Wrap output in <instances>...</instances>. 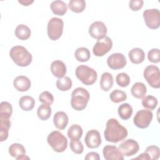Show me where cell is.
<instances>
[{
	"mask_svg": "<svg viewBox=\"0 0 160 160\" xmlns=\"http://www.w3.org/2000/svg\"><path fill=\"white\" fill-rule=\"evenodd\" d=\"M127 129L122 126L117 119L111 118L106 122L104 131L105 139L108 142L116 143L124 139L128 136Z\"/></svg>",
	"mask_w": 160,
	"mask_h": 160,
	"instance_id": "cell-1",
	"label": "cell"
},
{
	"mask_svg": "<svg viewBox=\"0 0 160 160\" xmlns=\"http://www.w3.org/2000/svg\"><path fill=\"white\" fill-rule=\"evenodd\" d=\"M12 112L11 104L3 101L0 104V141L2 142L8 138L9 129L11 126L10 118Z\"/></svg>",
	"mask_w": 160,
	"mask_h": 160,
	"instance_id": "cell-2",
	"label": "cell"
},
{
	"mask_svg": "<svg viewBox=\"0 0 160 160\" xmlns=\"http://www.w3.org/2000/svg\"><path fill=\"white\" fill-rule=\"evenodd\" d=\"M9 56L13 62L20 67L29 66L32 60L31 54L22 46H15L9 51Z\"/></svg>",
	"mask_w": 160,
	"mask_h": 160,
	"instance_id": "cell-3",
	"label": "cell"
},
{
	"mask_svg": "<svg viewBox=\"0 0 160 160\" xmlns=\"http://www.w3.org/2000/svg\"><path fill=\"white\" fill-rule=\"evenodd\" d=\"M89 92L83 88H77L73 90L71 93V105L72 108L76 111H82L84 109L89 100Z\"/></svg>",
	"mask_w": 160,
	"mask_h": 160,
	"instance_id": "cell-4",
	"label": "cell"
},
{
	"mask_svg": "<svg viewBox=\"0 0 160 160\" xmlns=\"http://www.w3.org/2000/svg\"><path fill=\"white\" fill-rule=\"evenodd\" d=\"M77 78L84 84L90 86L93 84L97 80L98 74L96 71L86 65L78 66L75 71Z\"/></svg>",
	"mask_w": 160,
	"mask_h": 160,
	"instance_id": "cell-5",
	"label": "cell"
},
{
	"mask_svg": "<svg viewBox=\"0 0 160 160\" xmlns=\"http://www.w3.org/2000/svg\"><path fill=\"white\" fill-rule=\"evenodd\" d=\"M47 142L57 152L64 151L68 147L67 138L59 131H54L49 133L47 138Z\"/></svg>",
	"mask_w": 160,
	"mask_h": 160,
	"instance_id": "cell-6",
	"label": "cell"
},
{
	"mask_svg": "<svg viewBox=\"0 0 160 160\" xmlns=\"http://www.w3.org/2000/svg\"><path fill=\"white\" fill-rule=\"evenodd\" d=\"M64 22L59 18H51L47 26V32L49 38L52 41L58 40L62 35L63 32Z\"/></svg>",
	"mask_w": 160,
	"mask_h": 160,
	"instance_id": "cell-7",
	"label": "cell"
},
{
	"mask_svg": "<svg viewBox=\"0 0 160 160\" xmlns=\"http://www.w3.org/2000/svg\"><path fill=\"white\" fill-rule=\"evenodd\" d=\"M144 78L148 83L153 88H160V73L159 68L155 65L147 66L143 72Z\"/></svg>",
	"mask_w": 160,
	"mask_h": 160,
	"instance_id": "cell-8",
	"label": "cell"
},
{
	"mask_svg": "<svg viewBox=\"0 0 160 160\" xmlns=\"http://www.w3.org/2000/svg\"><path fill=\"white\" fill-rule=\"evenodd\" d=\"M152 117V112L150 110L141 109L135 114L133 118V122L138 128L145 129L149 126Z\"/></svg>",
	"mask_w": 160,
	"mask_h": 160,
	"instance_id": "cell-9",
	"label": "cell"
},
{
	"mask_svg": "<svg viewBox=\"0 0 160 160\" xmlns=\"http://www.w3.org/2000/svg\"><path fill=\"white\" fill-rule=\"evenodd\" d=\"M143 18L146 26L152 29H156L160 26V13L158 9H146L143 12Z\"/></svg>",
	"mask_w": 160,
	"mask_h": 160,
	"instance_id": "cell-10",
	"label": "cell"
},
{
	"mask_svg": "<svg viewBox=\"0 0 160 160\" xmlns=\"http://www.w3.org/2000/svg\"><path fill=\"white\" fill-rule=\"evenodd\" d=\"M112 47V40L109 37L105 36L97 41L92 48V52L96 56H103L111 49Z\"/></svg>",
	"mask_w": 160,
	"mask_h": 160,
	"instance_id": "cell-11",
	"label": "cell"
},
{
	"mask_svg": "<svg viewBox=\"0 0 160 160\" xmlns=\"http://www.w3.org/2000/svg\"><path fill=\"white\" fill-rule=\"evenodd\" d=\"M121 153L129 157L136 154L139 149V146L137 141L132 139H128L122 142L118 148Z\"/></svg>",
	"mask_w": 160,
	"mask_h": 160,
	"instance_id": "cell-12",
	"label": "cell"
},
{
	"mask_svg": "<svg viewBox=\"0 0 160 160\" xmlns=\"http://www.w3.org/2000/svg\"><path fill=\"white\" fill-rule=\"evenodd\" d=\"M126 63V57L122 53H113L107 59L108 66L114 70L122 69L125 67Z\"/></svg>",
	"mask_w": 160,
	"mask_h": 160,
	"instance_id": "cell-13",
	"label": "cell"
},
{
	"mask_svg": "<svg viewBox=\"0 0 160 160\" xmlns=\"http://www.w3.org/2000/svg\"><path fill=\"white\" fill-rule=\"evenodd\" d=\"M89 35L98 40L101 39L107 34V28L105 24L102 21H95L92 22L89 28Z\"/></svg>",
	"mask_w": 160,
	"mask_h": 160,
	"instance_id": "cell-14",
	"label": "cell"
},
{
	"mask_svg": "<svg viewBox=\"0 0 160 160\" xmlns=\"http://www.w3.org/2000/svg\"><path fill=\"white\" fill-rule=\"evenodd\" d=\"M84 141L89 148L94 149L98 148L102 142L99 132L96 129L89 130L86 133Z\"/></svg>",
	"mask_w": 160,
	"mask_h": 160,
	"instance_id": "cell-15",
	"label": "cell"
},
{
	"mask_svg": "<svg viewBox=\"0 0 160 160\" xmlns=\"http://www.w3.org/2000/svg\"><path fill=\"white\" fill-rule=\"evenodd\" d=\"M102 154L106 160H123L124 156L114 145H107L103 148Z\"/></svg>",
	"mask_w": 160,
	"mask_h": 160,
	"instance_id": "cell-16",
	"label": "cell"
},
{
	"mask_svg": "<svg viewBox=\"0 0 160 160\" xmlns=\"http://www.w3.org/2000/svg\"><path fill=\"white\" fill-rule=\"evenodd\" d=\"M9 154L18 160L29 159V158L26 156V150L23 145L19 143H13L9 148Z\"/></svg>",
	"mask_w": 160,
	"mask_h": 160,
	"instance_id": "cell-17",
	"label": "cell"
},
{
	"mask_svg": "<svg viewBox=\"0 0 160 160\" xmlns=\"http://www.w3.org/2000/svg\"><path fill=\"white\" fill-rule=\"evenodd\" d=\"M13 85L15 89L20 92H25L29 90L31 82L28 78L25 76H17L13 81Z\"/></svg>",
	"mask_w": 160,
	"mask_h": 160,
	"instance_id": "cell-18",
	"label": "cell"
},
{
	"mask_svg": "<svg viewBox=\"0 0 160 160\" xmlns=\"http://www.w3.org/2000/svg\"><path fill=\"white\" fill-rule=\"evenodd\" d=\"M51 71L54 76L61 78L64 77L66 74V66L62 61L56 60L51 64Z\"/></svg>",
	"mask_w": 160,
	"mask_h": 160,
	"instance_id": "cell-19",
	"label": "cell"
},
{
	"mask_svg": "<svg viewBox=\"0 0 160 160\" xmlns=\"http://www.w3.org/2000/svg\"><path fill=\"white\" fill-rule=\"evenodd\" d=\"M53 122L55 127L60 130L65 129L68 123V115L63 111H58L54 115Z\"/></svg>",
	"mask_w": 160,
	"mask_h": 160,
	"instance_id": "cell-20",
	"label": "cell"
},
{
	"mask_svg": "<svg viewBox=\"0 0 160 160\" xmlns=\"http://www.w3.org/2000/svg\"><path fill=\"white\" fill-rule=\"evenodd\" d=\"M129 58L131 62L138 64L142 62L145 59V54L144 51L139 48L132 49L128 53Z\"/></svg>",
	"mask_w": 160,
	"mask_h": 160,
	"instance_id": "cell-21",
	"label": "cell"
},
{
	"mask_svg": "<svg viewBox=\"0 0 160 160\" xmlns=\"http://www.w3.org/2000/svg\"><path fill=\"white\" fill-rule=\"evenodd\" d=\"M131 92L133 97L137 99H142L147 92V88L144 83L137 82L132 85Z\"/></svg>",
	"mask_w": 160,
	"mask_h": 160,
	"instance_id": "cell-22",
	"label": "cell"
},
{
	"mask_svg": "<svg viewBox=\"0 0 160 160\" xmlns=\"http://www.w3.org/2000/svg\"><path fill=\"white\" fill-rule=\"evenodd\" d=\"M50 8L52 12L58 16L64 15L68 10V6L66 2L59 0L52 1L50 5Z\"/></svg>",
	"mask_w": 160,
	"mask_h": 160,
	"instance_id": "cell-23",
	"label": "cell"
},
{
	"mask_svg": "<svg viewBox=\"0 0 160 160\" xmlns=\"http://www.w3.org/2000/svg\"><path fill=\"white\" fill-rule=\"evenodd\" d=\"M113 77L109 72H104L101 77L100 79V87L102 90L104 91H108L113 86Z\"/></svg>",
	"mask_w": 160,
	"mask_h": 160,
	"instance_id": "cell-24",
	"label": "cell"
},
{
	"mask_svg": "<svg viewBox=\"0 0 160 160\" xmlns=\"http://www.w3.org/2000/svg\"><path fill=\"white\" fill-rule=\"evenodd\" d=\"M14 33L20 40H27L31 36V29L26 25L19 24L16 28Z\"/></svg>",
	"mask_w": 160,
	"mask_h": 160,
	"instance_id": "cell-25",
	"label": "cell"
},
{
	"mask_svg": "<svg viewBox=\"0 0 160 160\" xmlns=\"http://www.w3.org/2000/svg\"><path fill=\"white\" fill-rule=\"evenodd\" d=\"M19 107L25 111H31L35 105L34 99L29 96H22L19 101Z\"/></svg>",
	"mask_w": 160,
	"mask_h": 160,
	"instance_id": "cell-26",
	"label": "cell"
},
{
	"mask_svg": "<svg viewBox=\"0 0 160 160\" xmlns=\"http://www.w3.org/2000/svg\"><path fill=\"white\" fill-rule=\"evenodd\" d=\"M118 112L119 117L122 119L128 120L131 117L133 109L132 106L129 104L123 103L119 106Z\"/></svg>",
	"mask_w": 160,
	"mask_h": 160,
	"instance_id": "cell-27",
	"label": "cell"
},
{
	"mask_svg": "<svg viewBox=\"0 0 160 160\" xmlns=\"http://www.w3.org/2000/svg\"><path fill=\"white\" fill-rule=\"evenodd\" d=\"M74 56L76 60L79 62H86L90 59L91 54L88 48L81 47L75 51Z\"/></svg>",
	"mask_w": 160,
	"mask_h": 160,
	"instance_id": "cell-28",
	"label": "cell"
},
{
	"mask_svg": "<svg viewBox=\"0 0 160 160\" xmlns=\"http://www.w3.org/2000/svg\"><path fill=\"white\" fill-rule=\"evenodd\" d=\"M83 131L82 128L78 124L71 125L68 131V136L69 139H79L82 135Z\"/></svg>",
	"mask_w": 160,
	"mask_h": 160,
	"instance_id": "cell-29",
	"label": "cell"
},
{
	"mask_svg": "<svg viewBox=\"0 0 160 160\" xmlns=\"http://www.w3.org/2000/svg\"><path fill=\"white\" fill-rule=\"evenodd\" d=\"M56 87L61 91H66L69 90L72 85L71 79L68 76H64L58 78L56 81Z\"/></svg>",
	"mask_w": 160,
	"mask_h": 160,
	"instance_id": "cell-30",
	"label": "cell"
},
{
	"mask_svg": "<svg viewBox=\"0 0 160 160\" xmlns=\"http://www.w3.org/2000/svg\"><path fill=\"white\" fill-rule=\"evenodd\" d=\"M68 6L69 9L76 13L82 12L86 8V2L84 0H71Z\"/></svg>",
	"mask_w": 160,
	"mask_h": 160,
	"instance_id": "cell-31",
	"label": "cell"
},
{
	"mask_svg": "<svg viewBox=\"0 0 160 160\" xmlns=\"http://www.w3.org/2000/svg\"><path fill=\"white\" fill-rule=\"evenodd\" d=\"M51 114V108L49 105L42 104L40 105L37 110V115L42 121L48 119Z\"/></svg>",
	"mask_w": 160,
	"mask_h": 160,
	"instance_id": "cell-32",
	"label": "cell"
},
{
	"mask_svg": "<svg viewBox=\"0 0 160 160\" xmlns=\"http://www.w3.org/2000/svg\"><path fill=\"white\" fill-rule=\"evenodd\" d=\"M142 106L148 110H154L158 105V99L153 96L149 95L145 96L142 99Z\"/></svg>",
	"mask_w": 160,
	"mask_h": 160,
	"instance_id": "cell-33",
	"label": "cell"
},
{
	"mask_svg": "<svg viewBox=\"0 0 160 160\" xmlns=\"http://www.w3.org/2000/svg\"><path fill=\"white\" fill-rule=\"evenodd\" d=\"M109 98L112 102L114 103H119L124 101L127 99V95L126 93L123 91L115 89L111 92Z\"/></svg>",
	"mask_w": 160,
	"mask_h": 160,
	"instance_id": "cell-34",
	"label": "cell"
},
{
	"mask_svg": "<svg viewBox=\"0 0 160 160\" xmlns=\"http://www.w3.org/2000/svg\"><path fill=\"white\" fill-rule=\"evenodd\" d=\"M116 82L117 84L122 88L127 87L130 83V78L129 75L125 72L118 74L116 77Z\"/></svg>",
	"mask_w": 160,
	"mask_h": 160,
	"instance_id": "cell-35",
	"label": "cell"
},
{
	"mask_svg": "<svg viewBox=\"0 0 160 160\" xmlns=\"http://www.w3.org/2000/svg\"><path fill=\"white\" fill-rule=\"evenodd\" d=\"M144 152H146L149 156V157L151 158V159L156 160L159 158L160 151H159V147L157 146H154V145L149 146L146 148Z\"/></svg>",
	"mask_w": 160,
	"mask_h": 160,
	"instance_id": "cell-36",
	"label": "cell"
},
{
	"mask_svg": "<svg viewBox=\"0 0 160 160\" xmlns=\"http://www.w3.org/2000/svg\"><path fill=\"white\" fill-rule=\"evenodd\" d=\"M70 148L73 152L77 154H82L84 150L83 145L79 139H72L70 142Z\"/></svg>",
	"mask_w": 160,
	"mask_h": 160,
	"instance_id": "cell-37",
	"label": "cell"
},
{
	"mask_svg": "<svg viewBox=\"0 0 160 160\" xmlns=\"http://www.w3.org/2000/svg\"><path fill=\"white\" fill-rule=\"evenodd\" d=\"M40 102L44 104L51 105L54 102V97L52 94L49 91H44L41 92L39 96Z\"/></svg>",
	"mask_w": 160,
	"mask_h": 160,
	"instance_id": "cell-38",
	"label": "cell"
},
{
	"mask_svg": "<svg viewBox=\"0 0 160 160\" xmlns=\"http://www.w3.org/2000/svg\"><path fill=\"white\" fill-rule=\"evenodd\" d=\"M148 59L153 63H158L160 61V51L158 48L151 49L148 53Z\"/></svg>",
	"mask_w": 160,
	"mask_h": 160,
	"instance_id": "cell-39",
	"label": "cell"
},
{
	"mask_svg": "<svg viewBox=\"0 0 160 160\" xmlns=\"http://www.w3.org/2000/svg\"><path fill=\"white\" fill-rule=\"evenodd\" d=\"M143 4L142 0H131L129 2V7L132 11H137L142 8Z\"/></svg>",
	"mask_w": 160,
	"mask_h": 160,
	"instance_id": "cell-40",
	"label": "cell"
},
{
	"mask_svg": "<svg viewBox=\"0 0 160 160\" xmlns=\"http://www.w3.org/2000/svg\"><path fill=\"white\" fill-rule=\"evenodd\" d=\"M86 160H99L100 156L96 152H90L88 153L85 157Z\"/></svg>",
	"mask_w": 160,
	"mask_h": 160,
	"instance_id": "cell-41",
	"label": "cell"
},
{
	"mask_svg": "<svg viewBox=\"0 0 160 160\" xmlns=\"http://www.w3.org/2000/svg\"><path fill=\"white\" fill-rule=\"evenodd\" d=\"M133 159H142V160H151V158L146 152L141 153L139 156L136 158H134Z\"/></svg>",
	"mask_w": 160,
	"mask_h": 160,
	"instance_id": "cell-42",
	"label": "cell"
},
{
	"mask_svg": "<svg viewBox=\"0 0 160 160\" xmlns=\"http://www.w3.org/2000/svg\"><path fill=\"white\" fill-rule=\"evenodd\" d=\"M18 2L21 4L22 6H28L29 5H30L31 4H32L34 1H29V0H20V1H18Z\"/></svg>",
	"mask_w": 160,
	"mask_h": 160,
	"instance_id": "cell-43",
	"label": "cell"
}]
</instances>
